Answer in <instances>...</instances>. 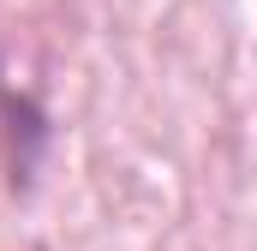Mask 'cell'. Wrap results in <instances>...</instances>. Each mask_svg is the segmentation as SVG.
Returning a JSON list of instances; mask_svg holds the SVG:
<instances>
[{"label":"cell","instance_id":"cell-1","mask_svg":"<svg viewBox=\"0 0 257 251\" xmlns=\"http://www.w3.org/2000/svg\"><path fill=\"white\" fill-rule=\"evenodd\" d=\"M48 138V120L30 96L6 90L0 84V150H6V168H12V186H24V174L36 168V150Z\"/></svg>","mask_w":257,"mask_h":251}]
</instances>
